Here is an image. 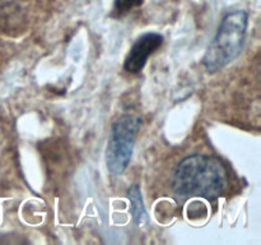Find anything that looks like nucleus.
<instances>
[{
    "mask_svg": "<svg viewBox=\"0 0 261 245\" xmlns=\"http://www.w3.org/2000/svg\"><path fill=\"white\" fill-rule=\"evenodd\" d=\"M140 120L137 115H121L115 120L106 148L107 168L112 175H121L126 170L135 147Z\"/></svg>",
    "mask_w": 261,
    "mask_h": 245,
    "instance_id": "nucleus-4",
    "label": "nucleus"
},
{
    "mask_svg": "<svg viewBox=\"0 0 261 245\" xmlns=\"http://www.w3.org/2000/svg\"><path fill=\"white\" fill-rule=\"evenodd\" d=\"M231 186V171L219 157L208 153L185 156L176 165L171 189L177 199L200 197L208 201L226 194Z\"/></svg>",
    "mask_w": 261,
    "mask_h": 245,
    "instance_id": "nucleus-1",
    "label": "nucleus"
},
{
    "mask_svg": "<svg viewBox=\"0 0 261 245\" xmlns=\"http://www.w3.org/2000/svg\"><path fill=\"white\" fill-rule=\"evenodd\" d=\"M127 198L132 203V213L133 219L137 225H143L148 221V214L145 211L144 203H143V197L140 193V188L137 184H133L127 191Z\"/></svg>",
    "mask_w": 261,
    "mask_h": 245,
    "instance_id": "nucleus-6",
    "label": "nucleus"
},
{
    "mask_svg": "<svg viewBox=\"0 0 261 245\" xmlns=\"http://www.w3.org/2000/svg\"><path fill=\"white\" fill-rule=\"evenodd\" d=\"M55 0H0V35L20 37L42 23Z\"/></svg>",
    "mask_w": 261,
    "mask_h": 245,
    "instance_id": "nucleus-3",
    "label": "nucleus"
},
{
    "mask_svg": "<svg viewBox=\"0 0 261 245\" xmlns=\"http://www.w3.org/2000/svg\"><path fill=\"white\" fill-rule=\"evenodd\" d=\"M143 2L144 0H115L114 13L117 17H121V15L126 14V13H129L134 8L142 5Z\"/></svg>",
    "mask_w": 261,
    "mask_h": 245,
    "instance_id": "nucleus-7",
    "label": "nucleus"
},
{
    "mask_svg": "<svg viewBox=\"0 0 261 245\" xmlns=\"http://www.w3.org/2000/svg\"><path fill=\"white\" fill-rule=\"evenodd\" d=\"M247 23L249 17L245 10H233L224 15L203 58L206 70L216 73L239 58L246 38Z\"/></svg>",
    "mask_w": 261,
    "mask_h": 245,
    "instance_id": "nucleus-2",
    "label": "nucleus"
},
{
    "mask_svg": "<svg viewBox=\"0 0 261 245\" xmlns=\"http://www.w3.org/2000/svg\"><path fill=\"white\" fill-rule=\"evenodd\" d=\"M163 36L160 33L149 32L140 36L127 53L124 61L125 71L138 74L143 70L148 58L162 46Z\"/></svg>",
    "mask_w": 261,
    "mask_h": 245,
    "instance_id": "nucleus-5",
    "label": "nucleus"
}]
</instances>
